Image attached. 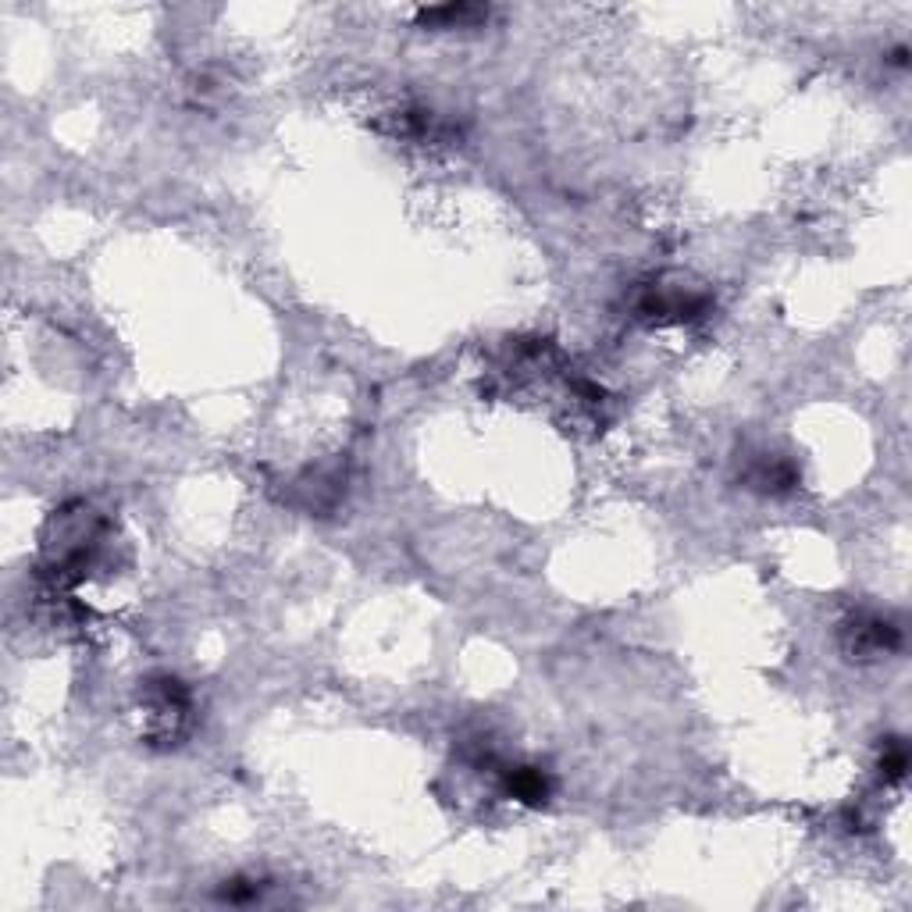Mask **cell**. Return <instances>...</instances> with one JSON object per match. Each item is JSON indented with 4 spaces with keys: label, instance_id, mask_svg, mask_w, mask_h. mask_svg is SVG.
Wrapping results in <instances>:
<instances>
[{
    "label": "cell",
    "instance_id": "1",
    "mask_svg": "<svg viewBox=\"0 0 912 912\" xmlns=\"http://www.w3.org/2000/svg\"><path fill=\"white\" fill-rule=\"evenodd\" d=\"M506 791H510L513 798H521V802L542 806L549 795V781L542 770H535V766H521V770H513V774L506 777Z\"/></svg>",
    "mask_w": 912,
    "mask_h": 912
}]
</instances>
